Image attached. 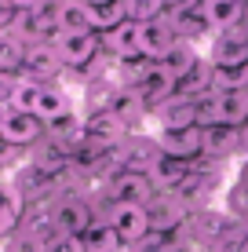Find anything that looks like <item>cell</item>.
<instances>
[{"mask_svg": "<svg viewBox=\"0 0 248 252\" xmlns=\"http://www.w3.org/2000/svg\"><path fill=\"white\" fill-rule=\"evenodd\" d=\"M175 44H179V37H175V30H172V22H168V19L142 22V59H146V63L157 66Z\"/></svg>", "mask_w": 248, "mask_h": 252, "instance_id": "obj_12", "label": "cell"}, {"mask_svg": "<svg viewBox=\"0 0 248 252\" xmlns=\"http://www.w3.org/2000/svg\"><path fill=\"white\" fill-rule=\"evenodd\" d=\"M4 117H7V106H0V128H4Z\"/></svg>", "mask_w": 248, "mask_h": 252, "instance_id": "obj_30", "label": "cell"}, {"mask_svg": "<svg viewBox=\"0 0 248 252\" xmlns=\"http://www.w3.org/2000/svg\"><path fill=\"white\" fill-rule=\"evenodd\" d=\"M124 4H128V19L132 22L165 19V0H124Z\"/></svg>", "mask_w": 248, "mask_h": 252, "instance_id": "obj_24", "label": "cell"}, {"mask_svg": "<svg viewBox=\"0 0 248 252\" xmlns=\"http://www.w3.org/2000/svg\"><path fill=\"white\" fill-rule=\"evenodd\" d=\"M153 117H157V128H197V99L175 92L153 110Z\"/></svg>", "mask_w": 248, "mask_h": 252, "instance_id": "obj_11", "label": "cell"}, {"mask_svg": "<svg viewBox=\"0 0 248 252\" xmlns=\"http://www.w3.org/2000/svg\"><path fill=\"white\" fill-rule=\"evenodd\" d=\"M11 22H15V7H11V0H0V33L11 30Z\"/></svg>", "mask_w": 248, "mask_h": 252, "instance_id": "obj_26", "label": "cell"}, {"mask_svg": "<svg viewBox=\"0 0 248 252\" xmlns=\"http://www.w3.org/2000/svg\"><path fill=\"white\" fill-rule=\"evenodd\" d=\"M197 59H201V55H197V48H193V44H186V40H179V44H175L172 51H168V55L161 59L157 66L165 69V73L172 77L175 84H179V81H183V77L190 73L193 66H197Z\"/></svg>", "mask_w": 248, "mask_h": 252, "instance_id": "obj_18", "label": "cell"}, {"mask_svg": "<svg viewBox=\"0 0 248 252\" xmlns=\"http://www.w3.org/2000/svg\"><path fill=\"white\" fill-rule=\"evenodd\" d=\"M146 212H150V230L153 234H172L186 220V201L179 194H157L146 205Z\"/></svg>", "mask_w": 248, "mask_h": 252, "instance_id": "obj_9", "label": "cell"}, {"mask_svg": "<svg viewBox=\"0 0 248 252\" xmlns=\"http://www.w3.org/2000/svg\"><path fill=\"white\" fill-rule=\"evenodd\" d=\"M197 11H201V19L208 22L212 33H223V30L241 26V19H245V0H201Z\"/></svg>", "mask_w": 248, "mask_h": 252, "instance_id": "obj_13", "label": "cell"}, {"mask_svg": "<svg viewBox=\"0 0 248 252\" xmlns=\"http://www.w3.org/2000/svg\"><path fill=\"white\" fill-rule=\"evenodd\" d=\"M204 59L216 69H245L248 66V30L245 26H234V30L212 33Z\"/></svg>", "mask_w": 248, "mask_h": 252, "instance_id": "obj_1", "label": "cell"}, {"mask_svg": "<svg viewBox=\"0 0 248 252\" xmlns=\"http://www.w3.org/2000/svg\"><path fill=\"white\" fill-rule=\"evenodd\" d=\"M22 63H26V44L15 33H0V73H22Z\"/></svg>", "mask_w": 248, "mask_h": 252, "instance_id": "obj_22", "label": "cell"}, {"mask_svg": "<svg viewBox=\"0 0 248 252\" xmlns=\"http://www.w3.org/2000/svg\"><path fill=\"white\" fill-rule=\"evenodd\" d=\"M51 44H55V51H58V59H62L66 69H84V66H91L99 59L102 37L99 33H58Z\"/></svg>", "mask_w": 248, "mask_h": 252, "instance_id": "obj_4", "label": "cell"}, {"mask_svg": "<svg viewBox=\"0 0 248 252\" xmlns=\"http://www.w3.org/2000/svg\"><path fill=\"white\" fill-rule=\"evenodd\" d=\"M106 223L113 227V234L121 238V245H139L150 238V212L146 205H110Z\"/></svg>", "mask_w": 248, "mask_h": 252, "instance_id": "obj_3", "label": "cell"}, {"mask_svg": "<svg viewBox=\"0 0 248 252\" xmlns=\"http://www.w3.org/2000/svg\"><path fill=\"white\" fill-rule=\"evenodd\" d=\"M153 139H157L161 158H172V161L190 164L204 154V128H157Z\"/></svg>", "mask_w": 248, "mask_h": 252, "instance_id": "obj_2", "label": "cell"}, {"mask_svg": "<svg viewBox=\"0 0 248 252\" xmlns=\"http://www.w3.org/2000/svg\"><path fill=\"white\" fill-rule=\"evenodd\" d=\"M110 197H113V205H150L153 197H157V187L150 183L146 172L121 168L110 179Z\"/></svg>", "mask_w": 248, "mask_h": 252, "instance_id": "obj_5", "label": "cell"}, {"mask_svg": "<svg viewBox=\"0 0 248 252\" xmlns=\"http://www.w3.org/2000/svg\"><path fill=\"white\" fill-rule=\"evenodd\" d=\"M172 95H175V81H172L161 66H153L150 73H146V81L135 88V99L146 106V114H153V110H157L165 99H172Z\"/></svg>", "mask_w": 248, "mask_h": 252, "instance_id": "obj_15", "label": "cell"}, {"mask_svg": "<svg viewBox=\"0 0 248 252\" xmlns=\"http://www.w3.org/2000/svg\"><path fill=\"white\" fill-rule=\"evenodd\" d=\"M15 81H19V77H11V73H0V106H7V102H11Z\"/></svg>", "mask_w": 248, "mask_h": 252, "instance_id": "obj_25", "label": "cell"}, {"mask_svg": "<svg viewBox=\"0 0 248 252\" xmlns=\"http://www.w3.org/2000/svg\"><path fill=\"white\" fill-rule=\"evenodd\" d=\"M22 220V194L15 187H7V194L0 197V238H7Z\"/></svg>", "mask_w": 248, "mask_h": 252, "instance_id": "obj_23", "label": "cell"}, {"mask_svg": "<svg viewBox=\"0 0 248 252\" xmlns=\"http://www.w3.org/2000/svg\"><path fill=\"white\" fill-rule=\"evenodd\" d=\"M146 176H150V183L157 187V194H175V190L186 183V176H190V164H186V161H172V158H161Z\"/></svg>", "mask_w": 248, "mask_h": 252, "instance_id": "obj_16", "label": "cell"}, {"mask_svg": "<svg viewBox=\"0 0 248 252\" xmlns=\"http://www.w3.org/2000/svg\"><path fill=\"white\" fill-rule=\"evenodd\" d=\"M66 114H73L70 95L62 88H55V84H44V88H40V99H37V117L44 121V125H51V121H58Z\"/></svg>", "mask_w": 248, "mask_h": 252, "instance_id": "obj_19", "label": "cell"}, {"mask_svg": "<svg viewBox=\"0 0 248 252\" xmlns=\"http://www.w3.org/2000/svg\"><path fill=\"white\" fill-rule=\"evenodd\" d=\"M40 135H44V121L33 117V114H19V110L7 106L4 128H0V143H7V146H15V150H22V146H33Z\"/></svg>", "mask_w": 248, "mask_h": 252, "instance_id": "obj_8", "label": "cell"}, {"mask_svg": "<svg viewBox=\"0 0 248 252\" xmlns=\"http://www.w3.org/2000/svg\"><path fill=\"white\" fill-rule=\"evenodd\" d=\"M51 19L58 33H95V15L81 0H55L51 4Z\"/></svg>", "mask_w": 248, "mask_h": 252, "instance_id": "obj_10", "label": "cell"}, {"mask_svg": "<svg viewBox=\"0 0 248 252\" xmlns=\"http://www.w3.org/2000/svg\"><path fill=\"white\" fill-rule=\"evenodd\" d=\"M81 245H84V252H121V238L102 220V223H91V227L81 234Z\"/></svg>", "mask_w": 248, "mask_h": 252, "instance_id": "obj_21", "label": "cell"}, {"mask_svg": "<svg viewBox=\"0 0 248 252\" xmlns=\"http://www.w3.org/2000/svg\"><path fill=\"white\" fill-rule=\"evenodd\" d=\"M55 252H84V245H81V238H62Z\"/></svg>", "mask_w": 248, "mask_h": 252, "instance_id": "obj_28", "label": "cell"}, {"mask_svg": "<svg viewBox=\"0 0 248 252\" xmlns=\"http://www.w3.org/2000/svg\"><path fill=\"white\" fill-rule=\"evenodd\" d=\"M7 194V187H4V179H0V197H4Z\"/></svg>", "mask_w": 248, "mask_h": 252, "instance_id": "obj_31", "label": "cell"}, {"mask_svg": "<svg viewBox=\"0 0 248 252\" xmlns=\"http://www.w3.org/2000/svg\"><path fill=\"white\" fill-rule=\"evenodd\" d=\"M241 187L248 190V164H245V172H241Z\"/></svg>", "mask_w": 248, "mask_h": 252, "instance_id": "obj_29", "label": "cell"}, {"mask_svg": "<svg viewBox=\"0 0 248 252\" xmlns=\"http://www.w3.org/2000/svg\"><path fill=\"white\" fill-rule=\"evenodd\" d=\"M40 88H44V81H33V77L19 73V81H15V92H11V102H7V106L19 110V114H33V117H37Z\"/></svg>", "mask_w": 248, "mask_h": 252, "instance_id": "obj_20", "label": "cell"}, {"mask_svg": "<svg viewBox=\"0 0 248 252\" xmlns=\"http://www.w3.org/2000/svg\"><path fill=\"white\" fill-rule=\"evenodd\" d=\"M102 48L117 59V63H132V59H142V22H121L117 30L102 33Z\"/></svg>", "mask_w": 248, "mask_h": 252, "instance_id": "obj_7", "label": "cell"}, {"mask_svg": "<svg viewBox=\"0 0 248 252\" xmlns=\"http://www.w3.org/2000/svg\"><path fill=\"white\" fill-rule=\"evenodd\" d=\"M51 223H55V230L62 238H81L95 223V216H91V205L84 197H62V201L51 208Z\"/></svg>", "mask_w": 248, "mask_h": 252, "instance_id": "obj_6", "label": "cell"}, {"mask_svg": "<svg viewBox=\"0 0 248 252\" xmlns=\"http://www.w3.org/2000/svg\"><path fill=\"white\" fill-rule=\"evenodd\" d=\"M15 11H37V7H48V0H11Z\"/></svg>", "mask_w": 248, "mask_h": 252, "instance_id": "obj_27", "label": "cell"}, {"mask_svg": "<svg viewBox=\"0 0 248 252\" xmlns=\"http://www.w3.org/2000/svg\"><path fill=\"white\" fill-rule=\"evenodd\" d=\"M62 59H58V51L51 40H40V44H29L26 48V63H22V73L33 77V81H40V77H58L62 73Z\"/></svg>", "mask_w": 248, "mask_h": 252, "instance_id": "obj_14", "label": "cell"}, {"mask_svg": "<svg viewBox=\"0 0 248 252\" xmlns=\"http://www.w3.org/2000/svg\"><path fill=\"white\" fill-rule=\"evenodd\" d=\"M219 125L223 128H245L248 125V92H216Z\"/></svg>", "mask_w": 248, "mask_h": 252, "instance_id": "obj_17", "label": "cell"}]
</instances>
